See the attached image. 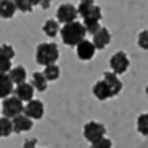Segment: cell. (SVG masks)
I'll use <instances>...</instances> for the list:
<instances>
[{"instance_id":"44dd1931","label":"cell","mask_w":148,"mask_h":148,"mask_svg":"<svg viewBox=\"0 0 148 148\" xmlns=\"http://www.w3.org/2000/svg\"><path fill=\"white\" fill-rule=\"evenodd\" d=\"M137 132L144 137H148V112L138 115V118H137Z\"/></svg>"},{"instance_id":"4316f807","label":"cell","mask_w":148,"mask_h":148,"mask_svg":"<svg viewBox=\"0 0 148 148\" xmlns=\"http://www.w3.org/2000/svg\"><path fill=\"white\" fill-rule=\"evenodd\" d=\"M91 148H112V141H111L110 138L104 137L101 140L93 143V144H91Z\"/></svg>"},{"instance_id":"7a4b0ae2","label":"cell","mask_w":148,"mask_h":148,"mask_svg":"<svg viewBox=\"0 0 148 148\" xmlns=\"http://www.w3.org/2000/svg\"><path fill=\"white\" fill-rule=\"evenodd\" d=\"M36 62L43 66L54 65L60 58V50L58 46L54 42H47V43H40L36 47Z\"/></svg>"},{"instance_id":"e0dca14e","label":"cell","mask_w":148,"mask_h":148,"mask_svg":"<svg viewBox=\"0 0 148 148\" xmlns=\"http://www.w3.org/2000/svg\"><path fill=\"white\" fill-rule=\"evenodd\" d=\"M31 83H32V86L38 91L43 93V91L47 90L49 80L46 79V76H45V73H43V72H33L32 79H31Z\"/></svg>"},{"instance_id":"f1b7e54d","label":"cell","mask_w":148,"mask_h":148,"mask_svg":"<svg viewBox=\"0 0 148 148\" xmlns=\"http://www.w3.org/2000/svg\"><path fill=\"white\" fill-rule=\"evenodd\" d=\"M38 138H26L24 141V148H36Z\"/></svg>"},{"instance_id":"52a82bcc","label":"cell","mask_w":148,"mask_h":148,"mask_svg":"<svg viewBox=\"0 0 148 148\" xmlns=\"http://www.w3.org/2000/svg\"><path fill=\"white\" fill-rule=\"evenodd\" d=\"M96 46L93 42L90 40H82L79 45L76 46V54L79 60H82V61H90L91 58L94 57V54H96Z\"/></svg>"},{"instance_id":"30bf717a","label":"cell","mask_w":148,"mask_h":148,"mask_svg":"<svg viewBox=\"0 0 148 148\" xmlns=\"http://www.w3.org/2000/svg\"><path fill=\"white\" fill-rule=\"evenodd\" d=\"M93 94H94V97H96L97 100H100V101H105V100L114 97L112 90H111V87L108 86V83L105 82V79L98 80V82L94 83V86H93Z\"/></svg>"},{"instance_id":"603a6c76","label":"cell","mask_w":148,"mask_h":148,"mask_svg":"<svg viewBox=\"0 0 148 148\" xmlns=\"http://www.w3.org/2000/svg\"><path fill=\"white\" fill-rule=\"evenodd\" d=\"M83 25L86 28L87 33H90L93 36L103 28V26L100 25V21H96V19H83Z\"/></svg>"},{"instance_id":"8fae6325","label":"cell","mask_w":148,"mask_h":148,"mask_svg":"<svg viewBox=\"0 0 148 148\" xmlns=\"http://www.w3.org/2000/svg\"><path fill=\"white\" fill-rule=\"evenodd\" d=\"M13 123H14V133L15 134H21L24 132H29L33 127V119H31L29 116H26L25 114L14 118Z\"/></svg>"},{"instance_id":"9c48e42d","label":"cell","mask_w":148,"mask_h":148,"mask_svg":"<svg viewBox=\"0 0 148 148\" xmlns=\"http://www.w3.org/2000/svg\"><path fill=\"white\" fill-rule=\"evenodd\" d=\"M24 114L26 116H29L31 119H33V121H39L45 115V104L40 100H32L25 105Z\"/></svg>"},{"instance_id":"cb8c5ba5","label":"cell","mask_w":148,"mask_h":148,"mask_svg":"<svg viewBox=\"0 0 148 148\" xmlns=\"http://www.w3.org/2000/svg\"><path fill=\"white\" fill-rule=\"evenodd\" d=\"M14 56H15V51H14L13 46L10 45H1V49H0V58L3 60H13Z\"/></svg>"},{"instance_id":"277c9868","label":"cell","mask_w":148,"mask_h":148,"mask_svg":"<svg viewBox=\"0 0 148 148\" xmlns=\"http://www.w3.org/2000/svg\"><path fill=\"white\" fill-rule=\"evenodd\" d=\"M105 132H107L105 126L103 123L96 122V121H90V122H87L83 126V137L91 144L104 138L105 137Z\"/></svg>"},{"instance_id":"ac0fdd59","label":"cell","mask_w":148,"mask_h":148,"mask_svg":"<svg viewBox=\"0 0 148 148\" xmlns=\"http://www.w3.org/2000/svg\"><path fill=\"white\" fill-rule=\"evenodd\" d=\"M8 73H10L13 82L17 84V86H18V84H22V83H26V69L22 65H18V66L13 68Z\"/></svg>"},{"instance_id":"484cf974","label":"cell","mask_w":148,"mask_h":148,"mask_svg":"<svg viewBox=\"0 0 148 148\" xmlns=\"http://www.w3.org/2000/svg\"><path fill=\"white\" fill-rule=\"evenodd\" d=\"M137 45L141 47L143 50H148V29L141 31L138 33V38H137Z\"/></svg>"},{"instance_id":"2e32d148","label":"cell","mask_w":148,"mask_h":148,"mask_svg":"<svg viewBox=\"0 0 148 148\" xmlns=\"http://www.w3.org/2000/svg\"><path fill=\"white\" fill-rule=\"evenodd\" d=\"M18 8L15 4V0H1L0 1V13H1V17L4 19L13 18Z\"/></svg>"},{"instance_id":"4fadbf2b","label":"cell","mask_w":148,"mask_h":148,"mask_svg":"<svg viewBox=\"0 0 148 148\" xmlns=\"http://www.w3.org/2000/svg\"><path fill=\"white\" fill-rule=\"evenodd\" d=\"M104 79H105V82H107V83H108V86L111 87V90H112V94H114V97L118 96V94L122 91L123 83L121 82V79L118 77V75H116L115 72H112V71L104 72Z\"/></svg>"},{"instance_id":"8992f818","label":"cell","mask_w":148,"mask_h":148,"mask_svg":"<svg viewBox=\"0 0 148 148\" xmlns=\"http://www.w3.org/2000/svg\"><path fill=\"white\" fill-rule=\"evenodd\" d=\"M110 66H111V71L115 72L116 75L125 73L130 66V60L127 57V54L125 51H116L110 58Z\"/></svg>"},{"instance_id":"f546056e","label":"cell","mask_w":148,"mask_h":148,"mask_svg":"<svg viewBox=\"0 0 148 148\" xmlns=\"http://www.w3.org/2000/svg\"><path fill=\"white\" fill-rule=\"evenodd\" d=\"M50 6H51V0H42V4H40V7H42L43 10H49V8H50Z\"/></svg>"},{"instance_id":"ffe728a7","label":"cell","mask_w":148,"mask_h":148,"mask_svg":"<svg viewBox=\"0 0 148 148\" xmlns=\"http://www.w3.org/2000/svg\"><path fill=\"white\" fill-rule=\"evenodd\" d=\"M14 133V123L13 119L6 118V116H1L0 119V134L1 137H8L10 134Z\"/></svg>"},{"instance_id":"3957f363","label":"cell","mask_w":148,"mask_h":148,"mask_svg":"<svg viewBox=\"0 0 148 148\" xmlns=\"http://www.w3.org/2000/svg\"><path fill=\"white\" fill-rule=\"evenodd\" d=\"M22 103L24 101H21L17 96H10L4 98L1 101V114H3V116L14 119L17 116L22 115L24 111H25V105Z\"/></svg>"},{"instance_id":"5b68a950","label":"cell","mask_w":148,"mask_h":148,"mask_svg":"<svg viewBox=\"0 0 148 148\" xmlns=\"http://www.w3.org/2000/svg\"><path fill=\"white\" fill-rule=\"evenodd\" d=\"M79 15L77 7H75L71 3H64L57 8V21L60 24H71L76 21V17Z\"/></svg>"},{"instance_id":"d6a6232c","label":"cell","mask_w":148,"mask_h":148,"mask_svg":"<svg viewBox=\"0 0 148 148\" xmlns=\"http://www.w3.org/2000/svg\"><path fill=\"white\" fill-rule=\"evenodd\" d=\"M145 94H147V97H148V84H147V87H145Z\"/></svg>"},{"instance_id":"ba28073f","label":"cell","mask_w":148,"mask_h":148,"mask_svg":"<svg viewBox=\"0 0 148 148\" xmlns=\"http://www.w3.org/2000/svg\"><path fill=\"white\" fill-rule=\"evenodd\" d=\"M77 11L79 15L83 19H96V21H101L103 18V13H101V7L91 4V6H86V4H80L77 6Z\"/></svg>"},{"instance_id":"d6986e66","label":"cell","mask_w":148,"mask_h":148,"mask_svg":"<svg viewBox=\"0 0 148 148\" xmlns=\"http://www.w3.org/2000/svg\"><path fill=\"white\" fill-rule=\"evenodd\" d=\"M43 32L49 36V38H56L58 32H61L60 29V22L56 19H47L43 24Z\"/></svg>"},{"instance_id":"1f68e13d","label":"cell","mask_w":148,"mask_h":148,"mask_svg":"<svg viewBox=\"0 0 148 148\" xmlns=\"http://www.w3.org/2000/svg\"><path fill=\"white\" fill-rule=\"evenodd\" d=\"M31 3H32L33 6H40L42 4V0H31Z\"/></svg>"},{"instance_id":"5bb4252c","label":"cell","mask_w":148,"mask_h":148,"mask_svg":"<svg viewBox=\"0 0 148 148\" xmlns=\"http://www.w3.org/2000/svg\"><path fill=\"white\" fill-rule=\"evenodd\" d=\"M93 43L97 50H104L111 43V33L107 28H101L98 32L93 36Z\"/></svg>"},{"instance_id":"d4e9b609","label":"cell","mask_w":148,"mask_h":148,"mask_svg":"<svg viewBox=\"0 0 148 148\" xmlns=\"http://www.w3.org/2000/svg\"><path fill=\"white\" fill-rule=\"evenodd\" d=\"M15 4L21 13H32L33 4L31 3V0H15Z\"/></svg>"},{"instance_id":"4dcf8cb0","label":"cell","mask_w":148,"mask_h":148,"mask_svg":"<svg viewBox=\"0 0 148 148\" xmlns=\"http://www.w3.org/2000/svg\"><path fill=\"white\" fill-rule=\"evenodd\" d=\"M94 1H96V0H80V4H86V6H91V4H94Z\"/></svg>"},{"instance_id":"7402d4cb","label":"cell","mask_w":148,"mask_h":148,"mask_svg":"<svg viewBox=\"0 0 148 148\" xmlns=\"http://www.w3.org/2000/svg\"><path fill=\"white\" fill-rule=\"evenodd\" d=\"M43 73H45L46 79L49 80V82H54V80H57L58 77H60V66H58L57 64L54 65H49V66H45V71H43Z\"/></svg>"},{"instance_id":"83f0119b","label":"cell","mask_w":148,"mask_h":148,"mask_svg":"<svg viewBox=\"0 0 148 148\" xmlns=\"http://www.w3.org/2000/svg\"><path fill=\"white\" fill-rule=\"evenodd\" d=\"M0 69H1V73H8V72L13 69L11 68V61L1 58V61H0Z\"/></svg>"},{"instance_id":"7c38bea8","label":"cell","mask_w":148,"mask_h":148,"mask_svg":"<svg viewBox=\"0 0 148 148\" xmlns=\"http://www.w3.org/2000/svg\"><path fill=\"white\" fill-rule=\"evenodd\" d=\"M35 87L32 86V83H22L18 84L14 90V94L18 97L21 101H25V103H29L33 100V94H35Z\"/></svg>"},{"instance_id":"6da1fadb","label":"cell","mask_w":148,"mask_h":148,"mask_svg":"<svg viewBox=\"0 0 148 148\" xmlns=\"http://www.w3.org/2000/svg\"><path fill=\"white\" fill-rule=\"evenodd\" d=\"M86 33H87V31L84 28L83 22L75 21V22H71V24H66V25L62 26L60 35H61V39H62L64 45L75 47L82 40H84Z\"/></svg>"},{"instance_id":"9a60e30c","label":"cell","mask_w":148,"mask_h":148,"mask_svg":"<svg viewBox=\"0 0 148 148\" xmlns=\"http://www.w3.org/2000/svg\"><path fill=\"white\" fill-rule=\"evenodd\" d=\"M14 82L10 73H1L0 75V96L4 100L7 97H10V94L13 93L15 89H14Z\"/></svg>"}]
</instances>
